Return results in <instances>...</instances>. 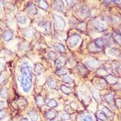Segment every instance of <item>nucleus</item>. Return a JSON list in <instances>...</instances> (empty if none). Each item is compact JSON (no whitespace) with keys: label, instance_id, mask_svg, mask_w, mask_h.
I'll return each mask as SVG.
<instances>
[{"label":"nucleus","instance_id":"1","mask_svg":"<svg viewBox=\"0 0 121 121\" xmlns=\"http://www.w3.org/2000/svg\"><path fill=\"white\" fill-rule=\"evenodd\" d=\"M20 82L25 92H29L32 86V68L27 62H25L21 67Z\"/></svg>","mask_w":121,"mask_h":121},{"label":"nucleus","instance_id":"2","mask_svg":"<svg viewBox=\"0 0 121 121\" xmlns=\"http://www.w3.org/2000/svg\"><path fill=\"white\" fill-rule=\"evenodd\" d=\"M55 20V29L57 30H62L65 27V22L64 19L59 15H54Z\"/></svg>","mask_w":121,"mask_h":121},{"label":"nucleus","instance_id":"3","mask_svg":"<svg viewBox=\"0 0 121 121\" xmlns=\"http://www.w3.org/2000/svg\"><path fill=\"white\" fill-rule=\"evenodd\" d=\"M92 25L95 29V30L98 32H104L107 30V27L105 24L102 23L97 19H94L92 21Z\"/></svg>","mask_w":121,"mask_h":121},{"label":"nucleus","instance_id":"4","mask_svg":"<svg viewBox=\"0 0 121 121\" xmlns=\"http://www.w3.org/2000/svg\"><path fill=\"white\" fill-rule=\"evenodd\" d=\"M79 40H80V36L77 34H73L68 38L67 42L70 47H75L78 44Z\"/></svg>","mask_w":121,"mask_h":121},{"label":"nucleus","instance_id":"5","mask_svg":"<svg viewBox=\"0 0 121 121\" xmlns=\"http://www.w3.org/2000/svg\"><path fill=\"white\" fill-rule=\"evenodd\" d=\"M38 25L41 27H44V30L47 33L51 32V24L49 22H40L38 23Z\"/></svg>","mask_w":121,"mask_h":121},{"label":"nucleus","instance_id":"6","mask_svg":"<svg viewBox=\"0 0 121 121\" xmlns=\"http://www.w3.org/2000/svg\"><path fill=\"white\" fill-rule=\"evenodd\" d=\"M66 64V60L63 57H60L55 61V67L57 69L62 68V67Z\"/></svg>","mask_w":121,"mask_h":121},{"label":"nucleus","instance_id":"7","mask_svg":"<svg viewBox=\"0 0 121 121\" xmlns=\"http://www.w3.org/2000/svg\"><path fill=\"white\" fill-rule=\"evenodd\" d=\"M80 14L82 17L84 18H87V17H90V15H91V12L89 9V7L85 6L83 7L81 10H80Z\"/></svg>","mask_w":121,"mask_h":121},{"label":"nucleus","instance_id":"8","mask_svg":"<svg viewBox=\"0 0 121 121\" xmlns=\"http://www.w3.org/2000/svg\"><path fill=\"white\" fill-rule=\"evenodd\" d=\"M14 37V34L13 32L8 30H6L4 33H3V35H2V37H3V39L4 41H9L11 40Z\"/></svg>","mask_w":121,"mask_h":121},{"label":"nucleus","instance_id":"9","mask_svg":"<svg viewBox=\"0 0 121 121\" xmlns=\"http://www.w3.org/2000/svg\"><path fill=\"white\" fill-rule=\"evenodd\" d=\"M88 47V50L90 52H100L101 50L100 48H99L98 46H97L95 42H91L88 44L87 46Z\"/></svg>","mask_w":121,"mask_h":121},{"label":"nucleus","instance_id":"10","mask_svg":"<svg viewBox=\"0 0 121 121\" xmlns=\"http://www.w3.org/2000/svg\"><path fill=\"white\" fill-rule=\"evenodd\" d=\"M27 9L28 12H29L30 14H35L37 13V12L35 5L33 4H30V3L27 4Z\"/></svg>","mask_w":121,"mask_h":121},{"label":"nucleus","instance_id":"11","mask_svg":"<svg viewBox=\"0 0 121 121\" xmlns=\"http://www.w3.org/2000/svg\"><path fill=\"white\" fill-rule=\"evenodd\" d=\"M105 80H106V82H108V83L110 84V85H114V84H115V83L117 82V79H116L115 78H114V77H113L112 75H107L106 78H105Z\"/></svg>","mask_w":121,"mask_h":121},{"label":"nucleus","instance_id":"12","mask_svg":"<svg viewBox=\"0 0 121 121\" xmlns=\"http://www.w3.org/2000/svg\"><path fill=\"white\" fill-rule=\"evenodd\" d=\"M85 65L91 68H95L99 65V62L97 60H91V61H87L85 63Z\"/></svg>","mask_w":121,"mask_h":121},{"label":"nucleus","instance_id":"13","mask_svg":"<svg viewBox=\"0 0 121 121\" xmlns=\"http://www.w3.org/2000/svg\"><path fill=\"white\" fill-rule=\"evenodd\" d=\"M54 7H55V9H57V11H60V12H62V9H63V2L62 1H55L54 2Z\"/></svg>","mask_w":121,"mask_h":121},{"label":"nucleus","instance_id":"14","mask_svg":"<svg viewBox=\"0 0 121 121\" xmlns=\"http://www.w3.org/2000/svg\"><path fill=\"white\" fill-rule=\"evenodd\" d=\"M54 48L55 50L58 51V52H65V48L64 47L63 44H60V43H56L54 44Z\"/></svg>","mask_w":121,"mask_h":121},{"label":"nucleus","instance_id":"15","mask_svg":"<svg viewBox=\"0 0 121 121\" xmlns=\"http://www.w3.org/2000/svg\"><path fill=\"white\" fill-rule=\"evenodd\" d=\"M95 44L98 46L99 48H100V49H102V48H103L104 47V46H105V42H104V40H103V39H102V38H98V39H96L95 40Z\"/></svg>","mask_w":121,"mask_h":121},{"label":"nucleus","instance_id":"16","mask_svg":"<svg viewBox=\"0 0 121 121\" xmlns=\"http://www.w3.org/2000/svg\"><path fill=\"white\" fill-rule=\"evenodd\" d=\"M78 72H79V73L80 74V75H87V73H88V70L85 67H83V66H82V65H78Z\"/></svg>","mask_w":121,"mask_h":121},{"label":"nucleus","instance_id":"17","mask_svg":"<svg viewBox=\"0 0 121 121\" xmlns=\"http://www.w3.org/2000/svg\"><path fill=\"white\" fill-rule=\"evenodd\" d=\"M17 21L21 23V24H25L27 21V17L25 16V15H22V14H17Z\"/></svg>","mask_w":121,"mask_h":121},{"label":"nucleus","instance_id":"18","mask_svg":"<svg viewBox=\"0 0 121 121\" xmlns=\"http://www.w3.org/2000/svg\"><path fill=\"white\" fill-rule=\"evenodd\" d=\"M113 39H114V40L117 44H119L120 45H121V35L120 34H117L116 32H114V34H113Z\"/></svg>","mask_w":121,"mask_h":121},{"label":"nucleus","instance_id":"19","mask_svg":"<svg viewBox=\"0 0 121 121\" xmlns=\"http://www.w3.org/2000/svg\"><path fill=\"white\" fill-rule=\"evenodd\" d=\"M56 115H57V113L55 111H49V112H48L46 114L47 117L49 119V120H52V119L55 118Z\"/></svg>","mask_w":121,"mask_h":121},{"label":"nucleus","instance_id":"20","mask_svg":"<svg viewBox=\"0 0 121 121\" xmlns=\"http://www.w3.org/2000/svg\"><path fill=\"white\" fill-rule=\"evenodd\" d=\"M47 85H48V86H49L50 87L54 89V88L56 87L57 83H56V82H55L52 78H50L49 80L47 81Z\"/></svg>","mask_w":121,"mask_h":121},{"label":"nucleus","instance_id":"21","mask_svg":"<svg viewBox=\"0 0 121 121\" xmlns=\"http://www.w3.org/2000/svg\"><path fill=\"white\" fill-rule=\"evenodd\" d=\"M36 102H37V104L39 106H42L45 103L44 100V98H42V96H37V98H36Z\"/></svg>","mask_w":121,"mask_h":121},{"label":"nucleus","instance_id":"22","mask_svg":"<svg viewBox=\"0 0 121 121\" xmlns=\"http://www.w3.org/2000/svg\"><path fill=\"white\" fill-rule=\"evenodd\" d=\"M104 99L105 100V101L108 103H112L113 102L114 100V96L112 95H105L104 96Z\"/></svg>","mask_w":121,"mask_h":121},{"label":"nucleus","instance_id":"23","mask_svg":"<svg viewBox=\"0 0 121 121\" xmlns=\"http://www.w3.org/2000/svg\"><path fill=\"white\" fill-rule=\"evenodd\" d=\"M35 71L37 72L38 75H41L42 72V66L40 64H36L35 67Z\"/></svg>","mask_w":121,"mask_h":121},{"label":"nucleus","instance_id":"24","mask_svg":"<svg viewBox=\"0 0 121 121\" xmlns=\"http://www.w3.org/2000/svg\"><path fill=\"white\" fill-rule=\"evenodd\" d=\"M60 87H61V90H62L64 93H65V94H69V93L72 92L71 89H70L69 87L65 86V85H62Z\"/></svg>","mask_w":121,"mask_h":121},{"label":"nucleus","instance_id":"25","mask_svg":"<svg viewBox=\"0 0 121 121\" xmlns=\"http://www.w3.org/2000/svg\"><path fill=\"white\" fill-rule=\"evenodd\" d=\"M103 112H104L105 115H106L107 117H110L112 116V112L108 108H107L106 107L103 108Z\"/></svg>","mask_w":121,"mask_h":121},{"label":"nucleus","instance_id":"26","mask_svg":"<svg viewBox=\"0 0 121 121\" xmlns=\"http://www.w3.org/2000/svg\"><path fill=\"white\" fill-rule=\"evenodd\" d=\"M39 6L40 8H42L44 10H47L48 8V5L47 4V2L45 1H39Z\"/></svg>","mask_w":121,"mask_h":121},{"label":"nucleus","instance_id":"27","mask_svg":"<svg viewBox=\"0 0 121 121\" xmlns=\"http://www.w3.org/2000/svg\"><path fill=\"white\" fill-rule=\"evenodd\" d=\"M63 82H65V83H67V84H73L74 83V81L72 80L69 76H66V77H64L63 79H62Z\"/></svg>","mask_w":121,"mask_h":121},{"label":"nucleus","instance_id":"28","mask_svg":"<svg viewBox=\"0 0 121 121\" xmlns=\"http://www.w3.org/2000/svg\"><path fill=\"white\" fill-rule=\"evenodd\" d=\"M86 26H87V25H86V23H85V22H80V23L78 24V30H80V31H83V30H85Z\"/></svg>","mask_w":121,"mask_h":121},{"label":"nucleus","instance_id":"29","mask_svg":"<svg viewBox=\"0 0 121 121\" xmlns=\"http://www.w3.org/2000/svg\"><path fill=\"white\" fill-rule=\"evenodd\" d=\"M47 105L48 107H50V108H55L57 105V103L55 100H50L47 103Z\"/></svg>","mask_w":121,"mask_h":121},{"label":"nucleus","instance_id":"30","mask_svg":"<svg viewBox=\"0 0 121 121\" xmlns=\"http://www.w3.org/2000/svg\"><path fill=\"white\" fill-rule=\"evenodd\" d=\"M55 73L57 74V75H66L67 74V70L65 69V68H61V69H57V71H56V72Z\"/></svg>","mask_w":121,"mask_h":121},{"label":"nucleus","instance_id":"31","mask_svg":"<svg viewBox=\"0 0 121 121\" xmlns=\"http://www.w3.org/2000/svg\"><path fill=\"white\" fill-rule=\"evenodd\" d=\"M28 115L30 116V117H31V120H32V121H37V118H38V116H37V115L35 113V112H30L29 113H28Z\"/></svg>","mask_w":121,"mask_h":121},{"label":"nucleus","instance_id":"32","mask_svg":"<svg viewBox=\"0 0 121 121\" xmlns=\"http://www.w3.org/2000/svg\"><path fill=\"white\" fill-rule=\"evenodd\" d=\"M49 57L51 59V60H55V59H57V57H58V55H57V52H53V51H51V52H50V53H49Z\"/></svg>","mask_w":121,"mask_h":121},{"label":"nucleus","instance_id":"33","mask_svg":"<svg viewBox=\"0 0 121 121\" xmlns=\"http://www.w3.org/2000/svg\"><path fill=\"white\" fill-rule=\"evenodd\" d=\"M97 72H100V73H98V75H100L101 76H103V75H104L107 76V70H106L105 68H103V67L99 68Z\"/></svg>","mask_w":121,"mask_h":121},{"label":"nucleus","instance_id":"34","mask_svg":"<svg viewBox=\"0 0 121 121\" xmlns=\"http://www.w3.org/2000/svg\"><path fill=\"white\" fill-rule=\"evenodd\" d=\"M8 96V92H7V90L6 89H2L1 90V97L3 98H7Z\"/></svg>","mask_w":121,"mask_h":121},{"label":"nucleus","instance_id":"35","mask_svg":"<svg viewBox=\"0 0 121 121\" xmlns=\"http://www.w3.org/2000/svg\"><path fill=\"white\" fill-rule=\"evenodd\" d=\"M97 117H98V119H100L101 120H103V121L106 120V117H105V116L103 113H98V115H97Z\"/></svg>","mask_w":121,"mask_h":121},{"label":"nucleus","instance_id":"36","mask_svg":"<svg viewBox=\"0 0 121 121\" xmlns=\"http://www.w3.org/2000/svg\"><path fill=\"white\" fill-rule=\"evenodd\" d=\"M82 121H93L92 117L90 115H87V116H85L82 117Z\"/></svg>","mask_w":121,"mask_h":121},{"label":"nucleus","instance_id":"37","mask_svg":"<svg viewBox=\"0 0 121 121\" xmlns=\"http://www.w3.org/2000/svg\"><path fill=\"white\" fill-rule=\"evenodd\" d=\"M115 105L117 108H121V99H117L115 100Z\"/></svg>","mask_w":121,"mask_h":121},{"label":"nucleus","instance_id":"38","mask_svg":"<svg viewBox=\"0 0 121 121\" xmlns=\"http://www.w3.org/2000/svg\"><path fill=\"white\" fill-rule=\"evenodd\" d=\"M61 117H62V120H67V119H69L70 117V116H69V115L66 113V114H63Z\"/></svg>","mask_w":121,"mask_h":121},{"label":"nucleus","instance_id":"39","mask_svg":"<svg viewBox=\"0 0 121 121\" xmlns=\"http://www.w3.org/2000/svg\"><path fill=\"white\" fill-rule=\"evenodd\" d=\"M119 32H120V35H121V26H120V28H119Z\"/></svg>","mask_w":121,"mask_h":121},{"label":"nucleus","instance_id":"40","mask_svg":"<svg viewBox=\"0 0 121 121\" xmlns=\"http://www.w3.org/2000/svg\"><path fill=\"white\" fill-rule=\"evenodd\" d=\"M21 121H27V119H22Z\"/></svg>","mask_w":121,"mask_h":121}]
</instances>
